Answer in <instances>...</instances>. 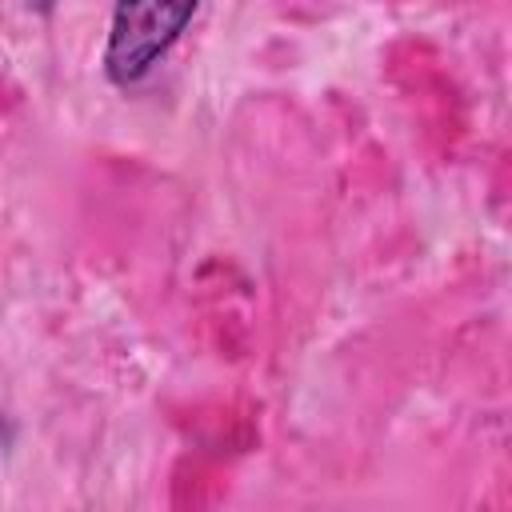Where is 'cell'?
I'll list each match as a JSON object with an SVG mask.
<instances>
[{
    "mask_svg": "<svg viewBox=\"0 0 512 512\" xmlns=\"http://www.w3.org/2000/svg\"><path fill=\"white\" fill-rule=\"evenodd\" d=\"M196 8L200 0H112L108 44H104L108 80L120 88L144 80L184 36Z\"/></svg>",
    "mask_w": 512,
    "mask_h": 512,
    "instance_id": "cell-1",
    "label": "cell"
}]
</instances>
